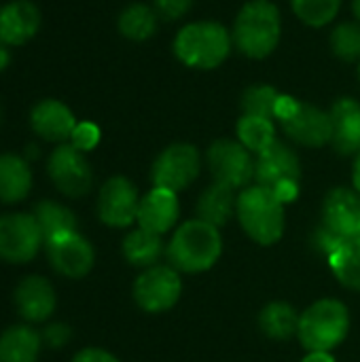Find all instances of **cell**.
I'll return each instance as SVG.
<instances>
[{
    "label": "cell",
    "mask_w": 360,
    "mask_h": 362,
    "mask_svg": "<svg viewBox=\"0 0 360 362\" xmlns=\"http://www.w3.org/2000/svg\"><path fill=\"white\" fill-rule=\"evenodd\" d=\"M223 252L221 231L199 218L185 223L168 244V261L176 272L202 274L214 267Z\"/></svg>",
    "instance_id": "obj_1"
},
{
    "label": "cell",
    "mask_w": 360,
    "mask_h": 362,
    "mask_svg": "<svg viewBox=\"0 0 360 362\" xmlns=\"http://www.w3.org/2000/svg\"><path fill=\"white\" fill-rule=\"evenodd\" d=\"M236 214L246 235L261 246H272L284 235V204L269 189L259 185L244 189L238 197Z\"/></svg>",
    "instance_id": "obj_2"
},
{
    "label": "cell",
    "mask_w": 360,
    "mask_h": 362,
    "mask_svg": "<svg viewBox=\"0 0 360 362\" xmlns=\"http://www.w3.org/2000/svg\"><path fill=\"white\" fill-rule=\"evenodd\" d=\"M280 28V13L274 2L250 0L236 17L233 42L244 55L261 59L278 47Z\"/></svg>",
    "instance_id": "obj_3"
},
{
    "label": "cell",
    "mask_w": 360,
    "mask_h": 362,
    "mask_svg": "<svg viewBox=\"0 0 360 362\" xmlns=\"http://www.w3.org/2000/svg\"><path fill=\"white\" fill-rule=\"evenodd\" d=\"M231 42L233 36L225 25L216 21H195L178 32L174 53L189 68L212 70L225 62L231 51Z\"/></svg>",
    "instance_id": "obj_4"
},
{
    "label": "cell",
    "mask_w": 360,
    "mask_h": 362,
    "mask_svg": "<svg viewBox=\"0 0 360 362\" xmlns=\"http://www.w3.org/2000/svg\"><path fill=\"white\" fill-rule=\"evenodd\" d=\"M348 331V308L337 299H320L299 316L297 337L308 352H331L346 339Z\"/></svg>",
    "instance_id": "obj_5"
},
{
    "label": "cell",
    "mask_w": 360,
    "mask_h": 362,
    "mask_svg": "<svg viewBox=\"0 0 360 362\" xmlns=\"http://www.w3.org/2000/svg\"><path fill=\"white\" fill-rule=\"evenodd\" d=\"M257 185L269 189L282 204L295 202L299 197L301 163L297 153L284 142L276 140L269 148L257 155L255 161Z\"/></svg>",
    "instance_id": "obj_6"
},
{
    "label": "cell",
    "mask_w": 360,
    "mask_h": 362,
    "mask_svg": "<svg viewBox=\"0 0 360 362\" xmlns=\"http://www.w3.org/2000/svg\"><path fill=\"white\" fill-rule=\"evenodd\" d=\"M182 293V282L172 265H153L142 272L134 284L136 303L149 314L172 310Z\"/></svg>",
    "instance_id": "obj_7"
},
{
    "label": "cell",
    "mask_w": 360,
    "mask_h": 362,
    "mask_svg": "<svg viewBox=\"0 0 360 362\" xmlns=\"http://www.w3.org/2000/svg\"><path fill=\"white\" fill-rule=\"evenodd\" d=\"M45 238L34 214L13 212L0 216V259L8 263L32 261Z\"/></svg>",
    "instance_id": "obj_8"
},
{
    "label": "cell",
    "mask_w": 360,
    "mask_h": 362,
    "mask_svg": "<svg viewBox=\"0 0 360 362\" xmlns=\"http://www.w3.org/2000/svg\"><path fill=\"white\" fill-rule=\"evenodd\" d=\"M202 170L199 151L193 144H172L153 163L151 180L157 189L182 191L187 189Z\"/></svg>",
    "instance_id": "obj_9"
},
{
    "label": "cell",
    "mask_w": 360,
    "mask_h": 362,
    "mask_svg": "<svg viewBox=\"0 0 360 362\" xmlns=\"http://www.w3.org/2000/svg\"><path fill=\"white\" fill-rule=\"evenodd\" d=\"M208 168L214 182L231 189H244L255 178L252 153L236 140H216L208 148Z\"/></svg>",
    "instance_id": "obj_10"
},
{
    "label": "cell",
    "mask_w": 360,
    "mask_h": 362,
    "mask_svg": "<svg viewBox=\"0 0 360 362\" xmlns=\"http://www.w3.org/2000/svg\"><path fill=\"white\" fill-rule=\"evenodd\" d=\"M47 172L57 191H62L68 197H83L89 193L93 174L91 165L85 159L83 151L74 148L72 144H59L47 161Z\"/></svg>",
    "instance_id": "obj_11"
},
{
    "label": "cell",
    "mask_w": 360,
    "mask_h": 362,
    "mask_svg": "<svg viewBox=\"0 0 360 362\" xmlns=\"http://www.w3.org/2000/svg\"><path fill=\"white\" fill-rule=\"evenodd\" d=\"M138 191L125 176L108 178L98 195V216L108 227H129L138 221Z\"/></svg>",
    "instance_id": "obj_12"
},
{
    "label": "cell",
    "mask_w": 360,
    "mask_h": 362,
    "mask_svg": "<svg viewBox=\"0 0 360 362\" xmlns=\"http://www.w3.org/2000/svg\"><path fill=\"white\" fill-rule=\"evenodd\" d=\"M47 255L53 265V269L66 278H83L91 272L95 252L89 240H85L81 233L70 231L64 235H57L47 242Z\"/></svg>",
    "instance_id": "obj_13"
},
{
    "label": "cell",
    "mask_w": 360,
    "mask_h": 362,
    "mask_svg": "<svg viewBox=\"0 0 360 362\" xmlns=\"http://www.w3.org/2000/svg\"><path fill=\"white\" fill-rule=\"evenodd\" d=\"M280 123L291 140L303 146H312V148H318L331 142V136H333L331 115L306 102H297V108L293 110V115Z\"/></svg>",
    "instance_id": "obj_14"
},
{
    "label": "cell",
    "mask_w": 360,
    "mask_h": 362,
    "mask_svg": "<svg viewBox=\"0 0 360 362\" xmlns=\"http://www.w3.org/2000/svg\"><path fill=\"white\" fill-rule=\"evenodd\" d=\"M323 225L342 240L360 235V193L346 187L333 189L323 206Z\"/></svg>",
    "instance_id": "obj_15"
},
{
    "label": "cell",
    "mask_w": 360,
    "mask_h": 362,
    "mask_svg": "<svg viewBox=\"0 0 360 362\" xmlns=\"http://www.w3.org/2000/svg\"><path fill=\"white\" fill-rule=\"evenodd\" d=\"M40 11L32 0H11L0 6V42L19 47L32 40L40 28Z\"/></svg>",
    "instance_id": "obj_16"
},
{
    "label": "cell",
    "mask_w": 360,
    "mask_h": 362,
    "mask_svg": "<svg viewBox=\"0 0 360 362\" xmlns=\"http://www.w3.org/2000/svg\"><path fill=\"white\" fill-rule=\"evenodd\" d=\"M30 125L34 134L40 136L42 140L64 144L66 140H70L76 127V119L64 102L55 98H45L38 104H34L30 112Z\"/></svg>",
    "instance_id": "obj_17"
},
{
    "label": "cell",
    "mask_w": 360,
    "mask_h": 362,
    "mask_svg": "<svg viewBox=\"0 0 360 362\" xmlns=\"http://www.w3.org/2000/svg\"><path fill=\"white\" fill-rule=\"evenodd\" d=\"M178 214H180V204L176 193L155 187L140 199L138 225L151 233L163 235L176 225Z\"/></svg>",
    "instance_id": "obj_18"
},
{
    "label": "cell",
    "mask_w": 360,
    "mask_h": 362,
    "mask_svg": "<svg viewBox=\"0 0 360 362\" xmlns=\"http://www.w3.org/2000/svg\"><path fill=\"white\" fill-rule=\"evenodd\" d=\"M55 291L49 280L40 276H28L15 288V308L28 322H42L55 310Z\"/></svg>",
    "instance_id": "obj_19"
},
{
    "label": "cell",
    "mask_w": 360,
    "mask_h": 362,
    "mask_svg": "<svg viewBox=\"0 0 360 362\" xmlns=\"http://www.w3.org/2000/svg\"><path fill=\"white\" fill-rule=\"evenodd\" d=\"M333 136L331 142L342 155L360 153V104L352 98H342L331 108Z\"/></svg>",
    "instance_id": "obj_20"
},
{
    "label": "cell",
    "mask_w": 360,
    "mask_h": 362,
    "mask_svg": "<svg viewBox=\"0 0 360 362\" xmlns=\"http://www.w3.org/2000/svg\"><path fill=\"white\" fill-rule=\"evenodd\" d=\"M32 189V170L25 157L15 153L0 155V202L17 204Z\"/></svg>",
    "instance_id": "obj_21"
},
{
    "label": "cell",
    "mask_w": 360,
    "mask_h": 362,
    "mask_svg": "<svg viewBox=\"0 0 360 362\" xmlns=\"http://www.w3.org/2000/svg\"><path fill=\"white\" fill-rule=\"evenodd\" d=\"M236 208H238L236 189L214 182L197 199V218L219 229L233 216Z\"/></svg>",
    "instance_id": "obj_22"
},
{
    "label": "cell",
    "mask_w": 360,
    "mask_h": 362,
    "mask_svg": "<svg viewBox=\"0 0 360 362\" xmlns=\"http://www.w3.org/2000/svg\"><path fill=\"white\" fill-rule=\"evenodd\" d=\"M40 335L30 327H11L0 335V362H36Z\"/></svg>",
    "instance_id": "obj_23"
},
{
    "label": "cell",
    "mask_w": 360,
    "mask_h": 362,
    "mask_svg": "<svg viewBox=\"0 0 360 362\" xmlns=\"http://www.w3.org/2000/svg\"><path fill=\"white\" fill-rule=\"evenodd\" d=\"M163 252V242L161 235L151 233L142 227L129 231L123 240V255L125 259L136 265V267H153L157 265L159 257Z\"/></svg>",
    "instance_id": "obj_24"
},
{
    "label": "cell",
    "mask_w": 360,
    "mask_h": 362,
    "mask_svg": "<svg viewBox=\"0 0 360 362\" xmlns=\"http://www.w3.org/2000/svg\"><path fill=\"white\" fill-rule=\"evenodd\" d=\"M259 327L261 331L276 341H286L299 331V316L293 305L276 301L263 308L259 314Z\"/></svg>",
    "instance_id": "obj_25"
},
{
    "label": "cell",
    "mask_w": 360,
    "mask_h": 362,
    "mask_svg": "<svg viewBox=\"0 0 360 362\" xmlns=\"http://www.w3.org/2000/svg\"><path fill=\"white\" fill-rule=\"evenodd\" d=\"M34 218L40 227V233L45 238V244L57 235L76 231V216L62 204L53 202V199H45L38 202L34 208Z\"/></svg>",
    "instance_id": "obj_26"
},
{
    "label": "cell",
    "mask_w": 360,
    "mask_h": 362,
    "mask_svg": "<svg viewBox=\"0 0 360 362\" xmlns=\"http://www.w3.org/2000/svg\"><path fill=\"white\" fill-rule=\"evenodd\" d=\"M329 265L344 286L360 291V235L344 240L329 257Z\"/></svg>",
    "instance_id": "obj_27"
},
{
    "label": "cell",
    "mask_w": 360,
    "mask_h": 362,
    "mask_svg": "<svg viewBox=\"0 0 360 362\" xmlns=\"http://www.w3.org/2000/svg\"><path fill=\"white\" fill-rule=\"evenodd\" d=\"M157 30V15L146 4H129L119 15V32L129 40H146Z\"/></svg>",
    "instance_id": "obj_28"
},
{
    "label": "cell",
    "mask_w": 360,
    "mask_h": 362,
    "mask_svg": "<svg viewBox=\"0 0 360 362\" xmlns=\"http://www.w3.org/2000/svg\"><path fill=\"white\" fill-rule=\"evenodd\" d=\"M238 138L240 142L255 155L263 153L276 142V129L274 121L261 119V117H248L244 115L238 121Z\"/></svg>",
    "instance_id": "obj_29"
},
{
    "label": "cell",
    "mask_w": 360,
    "mask_h": 362,
    "mask_svg": "<svg viewBox=\"0 0 360 362\" xmlns=\"http://www.w3.org/2000/svg\"><path fill=\"white\" fill-rule=\"evenodd\" d=\"M280 93L269 85H252L242 95V110L248 117H261V119H276V104Z\"/></svg>",
    "instance_id": "obj_30"
},
{
    "label": "cell",
    "mask_w": 360,
    "mask_h": 362,
    "mask_svg": "<svg viewBox=\"0 0 360 362\" xmlns=\"http://www.w3.org/2000/svg\"><path fill=\"white\" fill-rule=\"evenodd\" d=\"M342 6V0H293L297 17L314 28L329 23Z\"/></svg>",
    "instance_id": "obj_31"
},
{
    "label": "cell",
    "mask_w": 360,
    "mask_h": 362,
    "mask_svg": "<svg viewBox=\"0 0 360 362\" xmlns=\"http://www.w3.org/2000/svg\"><path fill=\"white\" fill-rule=\"evenodd\" d=\"M331 49L337 57L354 62L360 57V25L342 23L331 34Z\"/></svg>",
    "instance_id": "obj_32"
},
{
    "label": "cell",
    "mask_w": 360,
    "mask_h": 362,
    "mask_svg": "<svg viewBox=\"0 0 360 362\" xmlns=\"http://www.w3.org/2000/svg\"><path fill=\"white\" fill-rule=\"evenodd\" d=\"M98 142H100V129H98V125L89 123V121L76 123V127H74V132L70 136V144L74 148H79V151L85 153V151L95 148Z\"/></svg>",
    "instance_id": "obj_33"
},
{
    "label": "cell",
    "mask_w": 360,
    "mask_h": 362,
    "mask_svg": "<svg viewBox=\"0 0 360 362\" xmlns=\"http://www.w3.org/2000/svg\"><path fill=\"white\" fill-rule=\"evenodd\" d=\"M191 4L193 0H155L157 15L163 19H180L191 8Z\"/></svg>",
    "instance_id": "obj_34"
},
{
    "label": "cell",
    "mask_w": 360,
    "mask_h": 362,
    "mask_svg": "<svg viewBox=\"0 0 360 362\" xmlns=\"http://www.w3.org/2000/svg\"><path fill=\"white\" fill-rule=\"evenodd\" d=\"M42 339L51 346V348H62L68 344L70 339V327L68 325H49L42 333Z\"/></svg>",
    "instance_id": "obj_35"
},
{
    "label": "cell",
    "mask_w": 360,
    "mask_h": 362,
    "mask_svg": "<svg viewBox=\"0 0 360 362\" xmlns=\"http://www.w3.org/2000/svg\"><path fill=\"white\" fill-rule=\"evenodd\" d=\"M72 362H119L110 352L106 350H100V348H85L81 350Z\"/></svg>",
    "instance_id": "obj_36"
},
{
    "label": "cell",
    "mask_w": 360,
    "mask_h": 362,
    "mask_svg": "<svg viewBox=\"0 0 360 362\" xmlns=\"http://www.w3.org/2000/svg\"><path fill=\"white\" fill-rule=\"evenodd\" d=\"M301 362H335L329 352H310Z\"/></svg>",
    "instance_id": "obj_37"
},
{
    "label": "cell",
    "mask_w": 360,
    "mask_h": 362,
    "mask_svg": "<svg viewBox=\"0 0 360 362\" xmlns=\"http://www.w3.org/2000/svg\"><path fill=\"white\" fill-rule=\"evenodd\" d=\"M8 49H11V47H6V45L0 42V72L6 70V66L11 64V51H8Z\"/></svg>",
    "instance_id": "obj_38"
},
{
    "label": "cell",
    "mask_w": 360,
    "mask_h": 362,
    "mask_svg": "<svg viewBox=\"0 0 360 362\" xmlns=\"http://www.w3.org/2000/svg\"><path fill=\"white\" fill-rule=\"evenodd\" d=\"M352 182H354V189L356 193H360V153L354 159V168H352Z\"/></svg>",
    "instance_id": "obj_39"
},
{
    "label": "cell",
    "mask_w": 360,
    "mask_h": 362,
    "mask_svg": "<svg viewBox=\"0 0 360 362\" xmlns=\"http://www.w3.org/2000/svg\"><path fill=\"white\" fill-rule=\"evenodd\" d=\"M354 13H356V17L360 19V0H354Z\"/></svg>",
    "instance_id": "obj_40"
},
{
    "label": "cell",
    "mask_w": 360,
    "mask_h": 362,
    "mask_svg": "<svg viewBox=\"0 0 360 362\" xmlns=\"http://www.w3.org/2000/svg\"><path fill=\"white\" fill-rule=\"evenodd\" d=\"M0 121H2V108H0Z\"/></svg>",
    "instance_id": "obj_41"
},
{
    "label": "cell",
    "mask_w": 360,
    "mask_h": 362,
    "mask_svg": "<svg viewBox=\"0 0 360 362\" xmlns=\"http://www.w3.org/2000/svg\"><path fill=\"white\" fill-rule=\"evenodd\" d=\"M359 76H360V66H359Z\"/></svg>",
    "instance_id": "obj_42"
}]
</instances>
